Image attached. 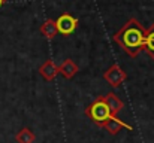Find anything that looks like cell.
Returning <instances> with one entry per match:
<instances>
[{"instance_id": "1", "label": "cell", "mask_w": 154, "mask_h": 143, "mask_svg": "<svg viewBox=\"0 0 154 143\" xmlns=\"http://www.w3.org/2000/svg\"><path fill=\"white\" fill-rule=\"evenodd\" d=\"M145 28L144 25L136 19L130 18L127 19L123 27L112 36V40L118 43L120 48L130 57H136L141 51H144V43H145Z\"/></svg>"}, {"instance_id": "2", "label": "cell", "mask_w": 154, "mask_h": 143, "mask_svg": "<svg viewBox=\"0 0 154 143\" xmlns=\"http://www.w3.org/2000/svg\"><path fill=\"white\" fill-rule=\"evenodd\" d=\"M85 115H87L94 124H97L99 127H102L103 124H105V121H106L112 113H111V110L108 109V106H106V103H105V100H103V95H99L90 106L85 107Z\"/></svg>"}, {"instance_id": "3", "label": "cell", "mask_w": 154, "mask_h": 143, "mask_svg": "<svg viewBox=\"0 0 154 143\" xmlns=\"http://www.w3.org/2000/svg\"><path fill=\"white\" fill-rule=\"evenodd\" d=\"M55 27H57V33L63 36H70L78 27V19L72 13L64 12L55 19Z\"/></svg>"}, {"instance_id": "4", "label": "cell", "mask_w": 154, "mask_h": 143, "mask_svg": "<svg viewBox=\"0 0 154 143\" xmlns=\"http://www.w3.org/2000/svg\"><path fill=\"white\" fill-rule=\"evenodd\" d=\"M105 81L112 87V88H118L121 87V84L127 79V75L124 73V70L118 66V64H112L105 73H103Z\"/></svg>"}, {"instance_id": "5", "label": "cell", "mask_w": 154, "mask_h": 143, "mask_svg": "<svg viewBox=\"0 0 154 143\" xmlns=\"http://www.w3.org/2000/svg\"><path fill=\"white\" fill-rule=\"evenodd\" d=\"M102 128H105V130H106L109 134H112V136L118 134V133L121 131V128H127V130H130V131L133 130L132 125H129L127 122H124V121H121L120 118H117V115H111V116L105 121Z\"/></svg>"}, {"instance_id": "6", "label": "cell", "mask_w": 154, "mask_h": 143, "mask_svg": "<svg viewBox=\"0 0 154 143\" xmlns=\"http://www.w3.org/2000/svg\"><path fill=\"white\" fill-rule=\"evenodd\" d=\"M39 75H41L45 81L51 82V81L55 79V76L58 75V66H57L52 60H47V61L39 67Z\"/></svg>"}, {"instance_id": "7", "label": "cell", "mask_w": 154, "mask_h": 143, "mask_svg": "<svg viewBox=\"0 0 154 143\" xmlns=\"http://www.w3.org/2000/svg\"><path fill=\"white\" fill-rule=\"evenodd\" d=\"M58 73L64 78V79H72L76 73H78V66L72 58L64 60L60 66H58Z\"/></svg>"}, {"instance_id": "8", "label": "cell", "mask_w": 154, "mask_h": 143, "mask_svg": "<svg viewBox=\"0 0 154 143\" xmlns=\"http://www.w3.org/2000/svg\"><path fill=\"white\" fill-rule=\"evenodd\" d=\"M103 100H105V103H106V106H108V109L111 110L112 115L120 113L124 107V103L121 101V98L118 95H115L114 93H108L106 95H103Z\"/></svg>"}, {"instance_id": "9", "label": "cell", "mask_w": 154, "mask_h": 143, "mask_svg": "<svg viewBox=\"0 0 154 143\" xmlns=\"http://www.w3.org/2000/svg\"><path fill=\"white\" fill-rule=\"evenodd\" d=\"M144 51L148 54V57H151V60H154V22L151 24V27L145 31Z\"/></svg>"}, {"instance_id": "10", "label": "cell", "mask_w": 154, "mask_h": 143, "mask_svg": "<svg viewBox=\"0 0 154 143\" xmlns=\"http://www.w3.org/2000/svg\"><path fill=\"white\" fill-rule=\"evenodd\" d=\"M15 140H17V143H35L36 136L30 128L24 127L15 134Z\"/></svg>"}, {"instance_id": "11", "label": "cell", "mask_w": 154, "mask_h": 143, "mask_svg": "<svg viewBox=\"0 0 154 143\" xmlns=\"http://www.w3.org/2000/svg\"><path fill=\"white\" fill-rule=\"evenodd\" d=\"M41 33L47 37V39H52L57 34V27H55V21L54 19H47L42 25H41Z\"/></svg>"}, {"instance_id": "12", "label": "cell", "mask_w": 154, "mask_h": 143, "mask_svg": "<svg viewBox=\"0 0 154 143\" xmlns=\"http://www.w3.org/2000/svg\"><path fill=\"white\" fill-rule=\"evenodd\" d=\"M5 1H6V0H0V7H2V6L5 4Z\"/></svg>"}]
</instances>
